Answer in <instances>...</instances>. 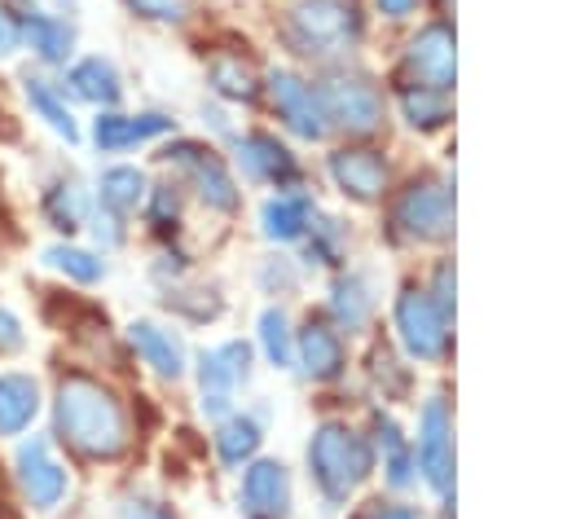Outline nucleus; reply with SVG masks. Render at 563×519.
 <instances>
[{
	"mask_svg": "<svg viewBox=\"0 0 563 519\" xmlns=\"http://www.w3.org/2000/svg\"><path fill=\"white\" fill-rule=\"evenodd\" d=\"M13 475H18L22 497H26L35 510H53V506L66 497V488H70V475H66V466L53 457V444H48L44 435H31V440L18 444V453H13Z\"/></svg>",
	"mask_w": 563,
	"mask_h": 519,
	"instance_id": "11",
	"label": "nucleus"
},
{
	"mask_svg": "<svg viewBox=\"0 0 563 519\" xmlns=\"http://www.w3.org/2000/svg\"><path fill=\"white\" fill-rule=\"evenodd\" d=\"M378 4V13H387V18H409L413 9H418V0H374Z\"/></svg>",
	"mask_w": 563,
	"mask_h": 519,
	"instance_id": "41",
	"label": "nucleus"
},
{
	"mask_svg": "<svg viewBox=\"0 0 563 519\" xmlns=\"http://www.w3.org/2000/svg\"><path fill=\"white\" fill-rule=\"evenodd\" d=\"M40 260H44V268H53V273H62L66 281H79V286H97L106 277V260L88 246H75V242H53V246H44Z\"/></svg>",
	"mask_w": 563,
	"mask_h": 519,
	"instance_id": "30",
	"label": "nucleus"
},
{
	"mask_svg": "<svg viewBox=\"0 0 563 519\" xmlns=\"http://www.w3.org/2000/svg\"><path fill=\"white\" fill-rule=\"evenodd\" d=\"M295 365L312 383H330L343 374V334L325 317H308L295 334Z\"/></svg>",
	"mask_w": 563,
	"mask_h": 519,
	"instance_id": "17",
	"label": "nucleus"
},
{
	"mask_svg": "<svg viewBox=\"0 0 563 519\" xmlns=\"http://www.w3.org/2000/svg\"><path fill=\"white\" fill-rule=\"evenodd\" d=\"M26 343V334H22V321L0 303V356H9V352H18Z\"/></svg>",
	"mask_w": 563,
	"mask_h": 519,
	"instance_id": "39",
	"label": "nucleus"
},
{
	"mask_svg": "<svg viewBox=\"0 0 563 519\" xmlns=\"http://www.w3.org/2000/svg\"><path fill=\"white\" fill-rule=\"evenodd\" d=\"M312 216H317V207L303 189H282L260 207V229L268 242H299L308 233Z\"/></svg>",
	"mask_w": 563,
	"mask_h": 519,
	"instance_id": "21",
	"label": "nucleus"
},
{
	"mask_svg": "<svg viewBox=\"0 0 563 519\" xmlns=\"http://www.w3.org/2000/svg\"><path fill=\"white\" fill-rule=\"evenodd\" d=\"M405 70H409V84L449 92V88H453V75H457L453 31H449L444 22L422 26V31L409 40V48H405Z\"/></svg>",
	"mask_w": 563,
	"mask_h": 519,
	"instance_id": "12",
	"label": "nucleus"
},
{
	"mask_svg": "<svg viewBox=\"0 0 563 519\" xmlns=\"http://www.w3.org/2000/svg\"><path fill=\"white\" fill-rule=\"evenodd\" d=\"M400 114L409 119V128L435 132V128L449 123V92L422 88V84H405V88H400Z\"/></svg>",
	"mask_w": 563,
	"mask_h": 519,
	"instance_id": "31",
	"label": "nucleus"
},
{
	"mask_svg": "<svg viewBox=\"0 0 563 519\" xmlns=\"http://www.w3.org/2000/svg\"><path fill=\"white\" fill-rule=\"evenodd\" d=\"M268 97H273V110L277 119L303 136V141H321L330 132V119H325V101H321V88L299 79L295 70H273L268 75Z\"/></svg>",
	"mask_w": 563,
	"mask_h": 519,
	"instance_id": "10",
	"label": "nucleus"
},
{
	"mask_svg": "<svg viewBox=\"0 0 563 519\" xmlns=\"http://www.w3.org/2000/svg\"><path fill=\"white\" fill-rule=\"evenodd\" d=\"M62 92H70V97H79V101H88V106L110 110V106L123 97V79H119V66H114L110 57L92 53V57L70 62V70H66V88H62Z\"/></svg>",
	"mask_w": 563,
	"mask_h": 519,
	"instance_id": "20",
	"label": "nucleus"
},
{
	"mask_svg": "<svg viewBox=\"0 0 563 519\" xmlns=\"http://www.w3.org/2000/svg\"><path fill=\"white\" fill-rule=\"evenodd\" d=\"M119 519H176L163 501H150V497H128L119 506Z\"/></svg>",
	"mask_w": 563,
	"mask_h": 519,
	"instance_id": "37",
	"label": "nucleus"
},
{
	"mask_svg": "<svg viewBox=\"0 0 563 519\" xmlns=\"http://www.w3.org/2000/svg\"><path fill=\"white\" fill-rule=\"evenodd\" d=\"M22 92H26L31 114L44 119V128H53L66 145L79 141V119H75V110L66 106V92H62L53 79H44V75H26V79H22Z\"/></svg>",
	"mask_w": 563,
	"mask_h": 519,
	"instance_id": "22",
	"label": "nucleus"
},
{
	"mask_svg": "<svg viewBox=\"0 0 563 519\" xmlns=\"http://www.w3.org/2000/svg\"><path fill=\"white\" fill-rule=\"evenodd\" d=\"M145 176L136 172V167H128V163H119V167H106L101 172V180H97V207L106 211V216H119V220H128L141 202H145Z\"/></svg>",
	"mask_w": 563,
	"mask_h": 519,
	"instance_id": "25",
	"label": "nucleus"
},
{
	"mask_svg": "<svg viewBox=\"0 0 563 519\" xmlns=\"http://www.w3.org/2000/svg\"><path fill=\"white\" fill-rule=\"evenodd\" d=\"M238 167L246 180L255 185H273V189H295L299 185V158L268 132H246L238 136Z\"/></svg>",
	"mask_w": 563,
	"mask_h": 519,
	"instance_id": "14",
	"label": "nucleus"
},
{
	"mask_svg": "<svg viewBox=\"0 0 563 519\" xmlns=\"http://www.w3.org/2000/svg\"><path fill=\"white\" fill-rule=\"evenodd\" d=\"M330 317L334 330H365L374 317V286L365 273H343L330 281Z\"/></svg>",
	"mask_w": 563,
	"mask_h": 519,
	"instance_id": "23",
	"label": "nucleus"
},
{
	"mask_svg": "<svg viewBox=\"0 0 563 519\" xmlns=\"http://www.w3.org/2000/svg\"><path fill=\"white\" fill-rule=\"evenodd\" d=\"M163 163H172L176 172H185V176L194 180L198 198H202L211 211H238L242 189L233 185V176H229V167L220 163L216 150H207V145H198V141H176V145L163 150Z\"/></svg>",
	"mask_w": 563,
	"mask_h": 519,
	"instance_id": "8",
	"label": "nucleus"
},
{
	"mask_svg": "<svg viewBox=\"0 0 563 519\" xmlns=\"http://www.w3.org/2000/svg\"><path fill=\"white\" fill-rule=\"evenodd\" d=\"M255 330H260V347H264L268 365L286 369L295 361V330H290L286 308H264L260 321H255Z\"/></svg>",
	"mask_w": 563,
	"mask_h": 519,
	"instance_id": "32",
	"label": "nucleus"
},
{
	"mask_svg": "<svg viewBox=\"0 0 563 519\" xmlns=\"http://www.w3.org/2000/svg\"><path fill=\"white\" fill-rule=\"evenodd\" d=\"M260 440H264L260 418H251V413H229V418H220V431H216V457H220L224 466H246V462L255 457Z\"/></svg>",
	"mask_w": 563,
	"mask_h": 519,
	"instance_id": "28",
	"label": "nucleus"
},
{
	"mask_svg": "<svg viewBox=\"0 0 563 519\" xmlns=\"http://www.w3.org/2000/svg\"><path fill=\"white\" fill-rule=\"evenodd\" d=\"M207 84L224 97V101H255L260 97V75L251 70V62H242L238 53H216L207 66Z\"/></svg>",
	"mask_w": 563,
	"mask_h": 519,
	"instance_id": "29",
	"label": "nucleus"
},
{
	"mask_svg": "<svg viewBox=\"0 0 563 519\" xmlns=\"http://www.w3.org/2000/svg\"><path fill=\"white\" fill-rule=\"evenodd\" d=\"M374 453L369 440L361 431H352L347 422H321L308 440V475L317 484V493L330 506H343L369 475Z\"/></svg>",
	"mask_w": 563,
	"mask_h": 519,
	"instance_id": "2",
	"label": "nucleus"
},
{
	"mask_svg": "<svg viewBox=\"0 0 563 519\" xmlns=\"http://www.w3.org/2000/svg\"><path fill=\"white\" fill-rule=\"evenodd\" d=\"M40 211H44V220H48L53 229H62V233L84 229L88 216H92L88 194H84L79 180H53V185L44 189V198H40Z\"/></svg>",
	"mask_w": 563,
	"mask_h": 519,
	"instance_id": "27",
	"label": "nucleus"
},
{
	"mask_svg": "<svg viewBox=\"0 0 563 519\" xmlns=\"http://www.w3.org/2000/svg\"><path fill=\"white\" fill-rule=\"evenodd\" d=\"M18 26H22V40L31 44V53L44 66H62L75 53V22L62 18V13H53V9H35L31 4V9H22Z\"/></svg>",
	"mask_w": 563,
	"mask_h": 519,
	"instance_id": "19",
	"label": "nucleus"
},
{
	"mask_svg": "<svg viewBox=\"0 0 563 519\" xmlns=\"http://www.w3.org/2000/svg\"><path fill=\"white\" fill-rule=\"evenodd\" d=\"M251 378V347L229 339L220 347L198 352V396L207 418H229L233 413V391Z\"/></svg>",
	"mask_w": 563,
	"mask_h": 519,
	"instance_id": "7",
	"label": "nucleus"
},
{
	"mask_svg": "<svg viewBox=\"0 0 563 519\" xmlns=\"http://www.w3.org/2000/svg\"><path fill=\"white\" fill-rule=\"evenodd\" d=\"M128 343H132V352H136L158 378H185L189 352H185V339H180L172 325L141 317V321L128 325Z\"/></svg>",
	"mask_w": 563,
	"mask_h": 519,
	"instance_id": "18",
	"label": "nucleus"
},
{
	"mask_svg": "<svg viewBox=\"0 0 563 519\" xmlns=\"http://www.w3.org/2000/svg\"><path fill=\"white\" fill-rule=\"evenodd\" d=\"M325 172H330V180H334L347 198H356V202H378L383 189H387V158H383L378 150H365V145H343V150H334L330 163H325Z\"/></svg>",
	"mask_w": 563,
	"mask_h": 519,
	"instance_id": "15",
	"label": "nucleus"
},
{
	"mask_svg": "<svg viewBox=\"0 0 563 519\" xmlns=\"http://www.w3.org/2000/svg\"><path fill=\"white\" fill-rule=\"evenodd\" d=\"M303 255H308V264H321V268L339 264L343 260V224L330 216H321V220L312 216V224L303 233Z\"/></svg>",
	"mask_w": 563,
	"mask_h": 519,
	"instance_id": "33",
	"label": "nucleus"
},
{
	"mask_svg": "<svg viewBox=\"0 0 563 519\" xmlns=\"http://www.w3.org/2000/svg\"><path fill=\"white\" fill-rule=\"evenodd\" d=\"M145 216H150V224L158 229V233H167V229H176V220H180V194H176V185H154V189H145Z\"/></svg>",
	"mask_w": 563,
	"mask_h": 519,
	"instance_id": "34",
	"label": "nucleus"
},
{
	"mask_svg": "<svg viewBox=\"0 0 563 519\" xmlns=\"http://www.w3.org/2000/svg\"><path fill=\"white\" fill-rule=\"evenodd\" d=\"M22 48V26L9 9H0V57H13Z\"/></svg>",
	"mask_w": 563,
	"mask_h": 519,
	"instance_id": "40",
	"label": "nucleus"
},
{
	"mask_svg": "<svg viewBox=\"0 0 563 519\" xmlns=\"http://www.w3.org/2000/svg\"><path fill=\"white\" fill-rule=\"evenodd\" d=\"M391 317H396V339L413 361H422V365L444 361V352H449V317L435 308V299L422 286H413V281L400 286Z\"/></svg>",
	"mask_w": 563,
	"mask_h": 519,
	"instance_id": "5",
	"label": "nucleus"
},
{
	"mask_svg": "<svg viewBox=\"0 0 563 519\" xmlns=\"http://www.w3.org/2000/svg\"><path fill=\"white\" fill-rule=\"evenodd\" d=\"M260 281H264V290H290V286H295V268H290V260L268 255L264 268H260Z\"/></svg>",
	"mask_w": 563,
	"mask_h": 519,
	"instance_id": "36",
	"label": "nucleus"
},
{
	"mask_svg": "<svg viewBox=\"0 0 563 519\" xmlns=\"http://www.w3.org/2000/svg\"><path fill=\"white\" fill-rule=\"evenodd\" d=\"M238 506L246 519H286L290 515V471L277 457H255L242 471Z\"/></svg>",
	"mask_w": 563,
	"mask_h": 519,
	"instance_id": "13",
	"label": "nucleus"
},
{
	"mask_svg": "<svg viewBox=\"0 0 563 519\" xmlns=\"http://www.w3.org/2000/svg\"><path fill=\"white\" fill-rule=\"evenodd\" d=\"M172 128H176V119L163 114V110H141V114L101 110L92 119V145L106 150V154H119V150H132V145L154 141V136H167Z\"/></svg>",
	"mask_w": 563,
	"mask_h": 519,
	"instance_id": "16",
	"label": "nucleus"
},
{
	"mask_svg": "<svg viewBox=\"0 0 563 519\" xmlns=\"http://www.w3.org/2000/svg\"><path fill=\"white\" fill-rule=\"evenodd\" d=\"M53 427H57L62 444H70L79 457H97V462H110V457L128 453V444H132L128 405L92 374H66L57 383Z\"/></svg>",
	"mask_w": 563,
	"mask_h": 519,
	"instance_id": "1",
	"label": "nucleus"
},
{
	"mask_svg": "<svg viewBox=\"0 0 563 519\" xmlns=\"http://www.w3.org/2000/svg\"><path fill=\"white\" fill-rule=\"evenodd\" d=\"M374 444H378V453H383L387 484H391V488H409V484L418 479V462H413V449H409V440L400 435L396 418H387V413L374 418Z\"/></svg>",
	"mask_w": 563,
	"mask_h": 519,
	"instance_id": "26",
	"label": "nucleus"
},
{
	"mask_svg": "<svg viewBox=\"0 0 563 519\" xmlns=\"http://www.w3.org/2000/svg\"><path fill=\"white\" fill-rule=\"evenodd\" d=\"M453 233V194L444 180H413L391 202V238L396 242H444Z\"/></svg>",
	"mask_w": 563,
	"mask_h": 519,
	"instance_id": "4",
	"label": "nucleus"
},
{
	"mask_svg": "<svg viewBox=\"0 0 563 519\" xmlns=\"http://www.w3.org/2000/svg\"><path fill=\"white\" fill-rule=\"evenodd\" d=\"M128 9L150 22H185L194 13V0H128Z\"/></svg>",
	"mask_w": 563,
	"mask_h": 519,
	"instance_id": "35",
	"label": "nucleus"
},
{
	"mask_svg": "<svg viewBox=\"0 0 563 519\" xmlns=\"http://www.w3.org/2000/svg\"><path fill=\"white\" fill-rule=\"evenodd\" d=\"M361 519H422L418 506H405V501H369L361 510Z\"/></svg>",
	"mask_w": 563,
	"mask_h": 519,
	"instance_id": "38",
	"label": "nucleus"
},
{
	"mask_svg": "<svg viewBox=\"0 0 563 519\" xmlns=\"http://www.w3.org/2000/svg\"><path fill=\"white\" fill-rule=\"evenodd\" d=\"M40 413V383L22 369L0 374V435H22Z\"/></svg>",
	"mask_w": 563,
	"mask_h": 519,
	"instance_id": "24",
	"label": "nucleus"
},
{
	"mask_svg": "<svg viewBox=\"0 0 563 519\" xmlns=\"http://www.w3.org/2000/svg\"><path fill=\"white\" fill-rule=\"evenodd\" d=\"M413 462L422 471V479L449 497L453 493V413L444 405V396H431L418 413V449Z\"/></svg>",
	"mask_w": 563,
	"mask_h": 519,
	"instance_id": "9",
	"label": "nucleus"
},
{
	"mask_svg": "<svg viewBox=\"0 0 563 519\" xmlns=\"http://www.w3.org/2000/svg\"><path fill=\"white\" fill-rule=\"evenodd\" d=\"M361 40V13L339 0H303L286 13V44L303 57H330Z\"/></svg>",
	"mask_w": 563,
	"mask_h": 519,
	"instance_id": "3",
	"label": "nucleus"
},
{
	"mask_svg": "<svg viewBox=\"0 0 563 519\" xmlns=\"http://www.w3.org/2000/svg\"><path fill=\"white\" fill-rule=\"evenodd\" d=\"M321 101L330 128H343L347 136H369L383 128V92L369 75H330L321 84Z\"/></svg>",
	"mask_w": 563,
	"mask_h": 519,
	"instance_id": "6",
	"label": "nucleus"
}]
</instances>
